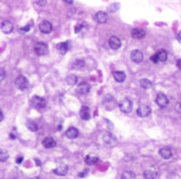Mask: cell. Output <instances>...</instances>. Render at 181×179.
Segmentation results:
<instances>
[{
    "label": "cell",
    "mask_w": 181,
    "mask_h": 179,
    "mask_svg": "<svg viewBox=\"0 0 181 179\" xmlns=\"http://www.w3.org/2000/svg\"><path fill=\"white\" fill-rule=\"evenodd\" d=\"M30 27H31V26H30V25L22 26V27L20 29V31H21V32H29V31H30Z\"/></svg>",
    "instance_id": "36"
},
{
    "label": "cell",
    "mask_w": 181,
    "mask_h": 179,
    "mask_svg": "<svg viewBox=\"0 0 181 179\" xmlns=\"http://www.w3.org/2000/svg\"><path fill=\"white\" fill-rule=\"evenodd\" d=\"M103 140L108 145H115V143H117V138L111 133H109V132H106V133L103 134Z\"/></svg>",
    "instance_id": "9"
},
{
    "label": "cell",
    "mask_w": 181,
    "mask_h": 179,
    "mask_svg": "<svg viewBox=\"0 0 181 179\" xmlns=\"http://www.w3.org/2000/svg\"><path fill=\"white\" fill-rule=\"evenodd\" d=\"M140 84L143 88H150L153 86V82L149 80V79H141V81H140Z\"/></svg>",
    "instance_id": "26"
},
{
    "label": "cell",
    "mask_w": 181,
    "mask_h": 179,
    "mask_svg": "<svg viewBox=\"0 0 181 179\" xmlns=\"http://www.w3.org/2000/svg\"><path fill=\"white\" fill-rule=\"evenodd\" d=\"M26 127H28V129H29L31 132H37V131H38V125H37V123H35L34 121L29 120L28 123H26Z\"/></svg>",
    "instance_id": "27"
},
{
    "label": "cell",
    "mask_w": 181,
    "mask_h": 179,
    "mask_svg": "<svg viewBox=\"0 0 181 179\" xmlns=\"http://www.w3.org/2000/svg\"><path fill=\"white\" fill-rule=\"evenodd\" d=\"M43 145L46 149H52L56 145V141L54 140V138L48 136L43 140Z\"/></svg>",
    "instance_id": "17"
},
{
    "label": "cell",
    "mask_w": 181,
    "mask_h": 179,
    "mask_svg": "<svg viewBox=\"0 0 181 179\" xmlns=\"http://www.w3.org/2000/svg\"><path fill=\"white\" fill-rule=\"evenodd\" d=\"M46 2H47L46 0H43V1H39V0H36V1H35V3H37L38 5H43V7L45 5V4H46Z\"/></svg>",
    "instance_id": "37"
},
{
    "label": "cell",
    "mask_w": 181,
    "mask_h": 179,
    "mask_svg": "<svg viewBox=\"0 0 181 179\" xmlns=\"http://www.w3.org/2000/svg\"><path fill=\"white\" fill-rule=\"evenodd\" d=\"M150 61L154 62V63H158V59H157V56H156V54H154L153 56H150Z\"/></svg>",
    "instance_id": "34"
},
{
    "label": "cell",
    "mask_w": 181,
    "mask_h": 179,
    "mask_svg": "<svg viewBox=\"0 0 181 179\" xmlns=\"http://www.w3.org/2000/svg\"><path fill=\"white\" fill-rule=\"evenodd\" d=\"M31 179H41L40 177H33V178H31Z\"/></svg>",
    "instance_id": "43"
},
{
    "label": "cell",
    "mask_w": 181,
    "mask_h": 179,
    "mask_svg": "<svg viewBox=\"0 0 181 179\" xmlns=\"http://www.w3.org/2000/svg\"><path fill=\"white\" fill-rule=\"evenodd\" d=\"M34 51H35V53H36L38 56H45L48 54L49 49H48V46H47L46 43L38 42L36 43V46L34 48Z\"/></svg>",
    "instance_id": "6"
},
{
    "label": "cell",
    "mask_w": 181,
    "mask_h": 179,
    "mask_svg": "<svg viewBox=\"0 0 181 179\" xmlns=\"http://www.w3.org/2000/svg\"><path fill=\"white\" fill-rule=\"evenodd\" d=\"M56 49L58 50L59 53H60L62 55H65L70 50V43L68 42V41H66V42H60L56 46Z\"/></svg>",
    "instance_id": "18"
},
{
    "label": "cell",
    "mask_w": 181,
    "mask_h": 179,
    "mask_svg": "<svg viewBox=\"0 0 181 179\" xmlns=\"http://www.w3.org/2000/svg\"><path fill=\"white\" fill-rule=\"evenodd\" d=\"M79 135V130L74 127H70L68 130L66 131V136L69 138V139H75L77 138Z\"/></svg>",
    "instance_id": "12"
},
{
    "label": "cell",
    "mask_w": 181,
    "mask_h": 179,
    "mask_svg": "<svg viewBox=\"0 0 181 179\" xmlns=\"http://www.w3.org/2000/svg\"><path fill=\"white\" fill-rule=\"evenodd\" d=\"M175 110H176V112H177L178 114L181 116V102H179V103L176 104V107H175Z\"/></svg>",
    "instance_id": "32"
},
{
    "label": "cell",
    "mask_w": 181,
    "mask_h": 179,
    "mask_svg": "<svg viewBox=\"0 0 181 179\" xmlns=\"http://www.w3.org/2000/svg\"><path fill=\"white\" fill-rule=\"evenodd\" d=\"M108 43H109V46H110L112 50L120 49V48H121V44H122V43H121V40L119 39L117 36H111Z\"/></svg>",
    "instance_id": "11"
},
{
    "label": "cell",
    "mask_w": 181,
    "mask_h": 179,
    "mask_svg": "<svg viewBox=\"0 0 181 179\" xmlns=\"http://www.w3.org/2000/svg\"><path fill=\"white\" fill-rule=\"evenodd\" d=\"M89 91H90V85L87 83V82H82V83H79V86H77V92H79V94H88Z\"/></svg>",
    "instance_id": "22"
},
{
    "label": "cell",
    "mask_w": 181,
    "mask_h": 179,
    "mask_svg": "<svg viewBox=\"0 0 181 179\" xmlns=\"http://www.w3.org/2000/svg\"><path fill=\"white\" fill-rule=\"evenodd\" d=\"M31 104L32 107H35L36 110H43L46 107L47 101L45 98L39 97V96H34V97L31 98Z\"/></svg>",
    "instance_id": "1"
},
{
    "label": "cell",
    "mask_w": 181,
    "mask_h": 179,
    "mask_svg": "<svg viewBox=\"0 0 181 179\" xmlns=\"http://www.w3.org/2000/svg\"><path fill=\"white\" fill-rule=\"evenodd\" d=\"M159 154H160V156H161L163 159H169V158H172V156H173L172 150L168 147H162V149H160Z\"/></svg>",
    "instance_id": "16"
},
{
    "label": "cell",
    "mask_w": 181,
    "mask_h": 179,
    "mask_svg": "<svg viewBox=\"0 0 181 179\" xmlns=\"http://www.w3.org/2000/svg\"><path fill=\"white\" fill-rule=\"evenodd\" d=\"M177 40L179 41V42H181V32H179L177 34Z\"/></svg>",
    "instance_id": "39"
},
{
    "label": "cell",
    "mask_w": 181,
    "mask_h": 179,
    "mask_svg": "<svg viewBox=\"0 0 181 179\" xmlns=\"http://www.w3.org/2000/svg\"><path fill=\"white\" fill-rule=\"evenodd\" d=\"M119 107H120V110L123 112V113H125V114H129L130 112L132 111V102L130 99L128 98H125V99H123L120 103H119Z\"/></svg>",
    "instance_id": "2"
},
{
    "label": "cell",
    "mask_w": 181,
    "mask_h": 179,
    "mask_svg": "<svg viewBox=\"0 0 181 179\" xmlns=\"http://www.w3.org/2000/svg\"><path fill=\"white\" fill-rule=\"evenodd\" d=\"M84 26H85V23H84V22H81V23H79V24H76L74 32H75V33H79L83 29V27H84Z\"/></svg>",
    "instance_id": "31"
},
{
    "label": "cell",
    "mask_w": 181,
    "mask_h": 179,
    "mask_svg": "<svg viewBox=\"0 0 181 179\" xmlns=\"http://www.w3.org/2000/svg\"><path fill=\"white\" fill-rule=\"evenodd\" d=\"M15 83H16L17 88H19V90H21V91L26 90L28 86H29V81H28V79H26V77H24V76H22V75H19L18 77H17Z\"/></svg>",
    "instance_id": "4"
},
{
    "label": "cell",
    "mask_w": 181,
    "mask_h": 179,
    "mask_svg": "<svg viewBox=\"0 0 181 179\" xmlns=\"http://www.w3.org/2000/svg\"><path fill=\"white\" fill-rule=\"evenodd\" d=\"M130 59L136 63H141L143 61V53L140 50H134L130 53Z\"/></svg>",
    "instance_id": "8"
},
{
    "label": "cell",
    "mask_w": 181,
    "mask_h": 179,
    "mask_svg": "<svg viewBox=\"0 0 181 179\" xmlns=\"http://www.w3.org/2000/svg\"><path fill=\"white\" fill-rule=\"evenodd\" d=\"M143 176L145 179H156L158 176V171L155 168H147L143 172Z\"/></svg>",
    "instance_id": "7"
},
{
    "label": "cell",
    "mask_w": 181,
    "mask_h": 179,
    "mask_svg": "<svg viewBox=\"0 0 181 179\" xmlns=\"http://www.w3.org/2000/svg\"><path fill=\"white\" fill-rule=\"evenodd\" d=\"M22 160H23V157L22 156H20V157H18V158H16V163H21L22 162Z\"/></svg>",
    "instance_id": "38"
},
{
    "label": "cell",
    "mask_w": 181,
    "mask_h": 179,
    "mask_svg": "<svg viewBox=\"0 0 181 179\" xmlns=\"http://www.w3.org/2000/svg\"><path fill=\"white\" fill-rule=\"evenodd\" d=\"M84 65H85V61L84 60H75V61L73 62V68H82Z\"/></svg>",
    "instance_id": "30"
},
{
    "label": "cell",
    "mask_w": 181,
    "mask_h": 179,
    "mask_svg": "<svg viewBox=\"0 0 181 179\" xmlns=\"http://www.w3.org/2000/svg\"><path fill=\"white\" fill-rule=\"evenodd\" d=\"M66 82L70 85L76 84V82H77V77H76L75 75H73V74H70V75H68L66 77Z\"/></svg>",
    "instance_id": "25"
},
{
    "label": "cell",
    "mask_w": 181,
    "mask_h": 179,
    "mask_svg": "<svg viewBox=\"0 0 181 179\" xmlns=\"http://www.w3.org/2000/svg\"><path fill=\"white\" fill-rule=\"evenodd\" d=\"M156 56H157L158 62H164L166 61V59H167L168 54L164 49H161V50H158V51L156 52Z\"/></svg>",
    "instance_id": "20"
},
{
    "label": "cell",
    "mask_w": 181,
    "mask_h": 179,
    "mask_svg": "<svg viewBox=\"0 0 181 179\" xmlns=\"http://www.w3.org/2000/svg\"><path fill=\"white\" fill-rule=\"evenodd\" d=\"M68 171H69L68 166L63 164V166H57L53 172H54V174H56V175H58V176H66L67 174H68Z\"/></svg>",
    "instance_id": "19"
},
{
    "label": "cell",
    "mask_w": 181,
    "mask_h": 179,
    "mask_svg": "<svg viewBox=\"0 0 181 179\" xmlns=\"http://www.w3.org/2000/svg\"><path fill=\"white\" fill-rule=\"evenodd\" d=\"M88 172H89V171L87 169L84 170L82 173H79V177H81V178H83V177H86V176H87V174H88Z\"/></svg>",
    "instance_id": "33"
},
{
    "label": "cell",
    "mask_w": 181,
    "mask_h": 179,
    "mask_svg": "<svg viewBox=\"0 0 181 179\" xmlns=\"http://www.w3.org/2000/svg\"><path fill=\"white\" fill-rule=\"evenodd\" d=\"M7 158H9V153H7L5 150H1L0 151V161H2V162H4V161H7Z\"/></svg>",
    "instance_id": "29"
},
{
    "label": "cell",
    "mask_w": 181,
    "mask_h": 179,
    "mask_svg": "<svg viewBox=\"0 0 181 179\" xmlns=\"http://www.w3.org/2000/svg\"><path fill=\"white\" fill-rule=\"evenodd\" d=\"M99 161V157L96 156V154H88L85 158V162L89 166H93Z\"/></svg>",
    "instance_id": "21"
},
{
    "label": "cell",
    "mask_w": 181,
    "mask_h": 179,
    "mask_svg": "<svg viewBox=\"0 0 181 179\" xmlns=\"http://www.w3.org/2000/svg\"><path fill=\"white\" fill-rule=\"evenodd\" d=\"M79 116L83 120H89L91 117V113H90V109L88 107H82L81 111H79Z\"/></svg>",
    "instance_id": "14"
},
{
    "label": "cell",
    "mask_w": 181,
    "mask_h": 179,
    "mask_svg": "<svg viewBox=\"0 0 181 179\" xmlns=\"http://www.w3.org/2000/svg\"><path fill=\"white\" fill-rule=\"evenodd\" d=\"M0 115H1V121L3 120V113L2 112H0Z\"/></svg>",
    "instance_id": "41"
},
{
    "label": "cell",
    "mask_w": 181,
    "mask_h": 179,
    "mask_svg": "<svg viewBox=\"0 0 181 179\" xmlns=\"http://www.w3.org/2000/svg\"><path fill=\"white\" fill-rule=\"evenodd\" d=\"M113 78L115 79V81L123 82V81H125L126 74L124 73V72H122V71H117V72H115V73H113Z\"/></svg>",
    "instance_id": "24"
},
{
    "label": "cell",
    "mask_w": 181,
    "mask_h": 179,
    "mask_svg": "<svg viewBox=\"0 0 181 179\" xmlns=\"http://www.w3.org/2000/svg\"><path fill=\"white\" fill-rule=\"evenodd\" d=\"M122 179H136V174L132 171H126L122 174Z\"/></svg>",
    "instance_id": "28"
},
{
    "label": "cell",
    "mask_w": 181,
    "mask_h": 179,
    "mask_svg": "<svg viewBox=\"0 0 181 179\" xmlns=\"http://www.w3.org/2000/svg\"><path fill=\"white\" fill-rule=\"evenodd\" d=\"M150 113H152V107H149L148 104H141L140 107H138V110H137V114H138L139 117H147V116H149L150 115Z\"/></svg>",
    "instance_id": "3"
},
{
    "label": "cell",
    "mask_w": 181,
    "mask_h": 179,
    "mask_svg": "<svg viewBox=\"0 0 181 179\" xmlns=\"http://www.w3.org/2000/svg\"><path fill=\"white\" fill-rule=\"evenodd\" d=\"M94 20L99 23H105L108 20V15L105 12H98L94 15Z\"/></svg>",
    "instance_id": "13"
},
{
    "label": "cell",
    "mask_w": 181,
    "mask_h": 179,
    "mask_svg": "<svg viewBox=\"0 0 181 179\" xmlns=\"http://www.w3.org/2000/svg\"><path fill=\"white\" fill-rule=\"evenodd\" d=\"M38 27H39L40 32L43 33V34H49V33H51V31H52V29H53L52 24H51L49 21H47V20H45V21H43V22H40Z\"/></svg>",
    "instance_id": "10"
},
{
    "label": "cell",
    "mask_w": 181,
    "mask_h": 179,
    "mask_svg": "<svg viewBox=\"0 0 181 179\" xmlns=\"http://www.w3.org/2000/svg\"><path fill=\"white\" fill-rule=\"evenodd\" d=\"M177 66L181 70V59H179V60L177 61Z\"/></svg>",
    "instance_id": "40"
},
{
    "label": "cell",
    "mask_w": 181,
    "mask_h": 179,
    "mask_svg": "<svg viewBox=\"0 0 181 179\" xmlns=\"http://www.w3.org/2000/svg\"><path fill=\"white\" fill-rule=\"evenodd\" d=\"M0 73H1V77H0V80L2 81L4 79V76H5V71H4V68H0Z\"/></svg>",
    "instance_id": "35"
},
{
    "label": "cell",
    "mask_w": 181,
    "mask_h": 179,
    "mask_svg": "<svg viewBox=\"0 0 181 179\" xmlns=\"http://www.w3.org/2000/svg\"><path fill=\"white\" fill-rule=\"evenodd\" d=\"M168 102H169V100H168L167 96L163 94V93H159L157 98H156V103L158 104V107H161V109H164V107H167Z\"/></svg>",
    "instance_id": "5"
},
{
    "label": "cell",
    "mask_w": 181,
    "mask_h": 179,
    "mask_svg": "<svg viewBox=\"0 0 181 179\" xmlns=\"http://www.w3.org/2000/svg\"><path fill=\"white\" fill-rule=\"evenodd\" d=\"M65 2H67V3H73V1H67V0H65Z\"/></svg>",
    "instance_id": "42"
},
{
    "label": "cell",
    "mask_w": 181,
    "mask_h": 179,
    "mask_svg": "<svg viewBox=\"0 0 181 179\" xmlns=\"http://www.w3.org/2000/svg\"><path fill=\"white\" fill-rule=\"evenodd\" d=\"M132 38H135V39H142V38H143V37L145 36L144 29H132Z\"/></svg>",
    "instance_id": "23"
},
{
    "label": "cell",
    "mask_w": 181,
    "mask_h": 179,
    "mask_svg": "<svg viewBox=\"0 0 181 179\" xmlns=\"http://www.w3.org/2000/svg\"><path fill=\"white\" fill-rule=\"evenodd\" d=\"M1 31L4 33V34H10L13 31V24L7 21V20H3L1 22Z\"/></svg>",
    "instance_id": "15"
}]
</instances>
